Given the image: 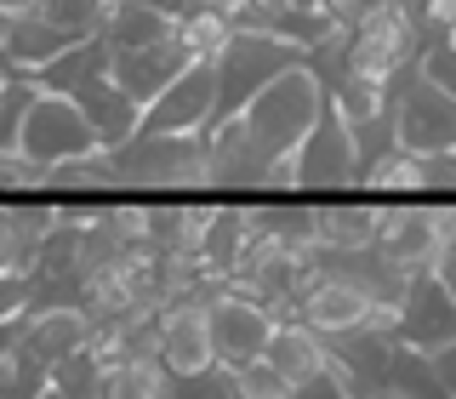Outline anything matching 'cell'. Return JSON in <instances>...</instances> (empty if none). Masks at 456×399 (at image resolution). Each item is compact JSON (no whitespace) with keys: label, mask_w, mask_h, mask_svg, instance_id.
<instances>
[{"label":"cell","mask_w":456,"mask_h":399,"mask_svg":"<svg viewBox=\"0 0 456 399\" xmlns=\"http://www.w3.org/2000/svg\"><path fill=\"white\" fill-rule=\"evenodd\" d=\"M325 109H331L325 80L314 75L308 63H297V69H285L274 86H263V92H256L251 103L234 114V120L246 126V137L268 154V160H291L297 142H303L314 126H320Z\"/></svg>","instance_id":"cell-1"},{"label":"cell","mask_w":456,"mask_h":399,"mask_svg":"<svg viewBox=\"0 0 456 399\" xmlns=\"http://www.w3.org/2000/svg\"><path fill=\"white\" fill-rule=\"evenodd\" d=\"M103 154L114 171V189H206V137L132 132Z\"/></svg>","instance_id":"cell-2"},{"label":"cell","mask_w":456,"mask_h":399,"mask_svg":"<svg viewBox=\"0 0 456 399\" xmlns=\"http://www.w3.org/2000/svg\"><path fill=\"white\" fill-rule=\"evenodd\" d=\"M297 63H308V46L234 28L228 46L217 52V63H211V75H217V120H234L263 86H274L285 69H297ZM217 120H211V126H217Z\"/></svg>","instance_id":"cell-3"},{"label":"cell","mask_w":456,"mask_h":399,"mask_svg":"<svg viewBox=\"0 0 456 399\" xmlns=\"http://www.w3.org/2000/svg\"><path fill=\"white\" fill-rule=\"evenodd\" d=\"M18 154L46 177V171L63 166V160L97 154V137H92V126H86V114L75 109V97L35 92V103L23 114V132H18Z\"/></svg>","instance_id":"cell-4"},{"label":"cell","mask_w":456,"mask_h":399,"mask_svg":"<svg viewBox=\"0 0 456 399\" xmlns=\"http://www.w3.org/2000/svg\"><path fill=\"white\" fill-rule=\"evenodd\" d=\"M291 189L297 194H331V189H360V142L337 109L320 114V126L297 142L291 154Z\"/></svg>","instance_id":"cell-5"},{"label":"cell","mask_w":456,"mask_h":399,"mask_svg":"<svg viewBox=\"0 0 456 399\" xmlns=\"http://www.w3.org/2000/svg\"><path fill=\"white\" fill-rule=\"evenodd\" d=\"M445 342H456V297L439 285L434 268H417L394 297V348L434 354Z\"/></svg>","instance_id":"cell-6"},{"label":"cell","mask_w":456,"mask_h":399,"mask_svg":"<svg viewBox=\"0 0 456 399\" xmlns=\"http://www.w3.org/2000/svg\"><path fill=\"white\" fill-rule=\"evenodd\" d=\"M206 337H211V360L223 370H240L263 360L268 337H274V314L246 291H217L206 297Z\"/></svg>","instance_id":"cell-7"},{"label":"cell","mask_w":456,"mask_h":399,"mask_svg":"<svg viewBox=\"0 0 456 399\" xmlns=\"http://www.w3.org/2000/svg\"><path fill=\"white\" fill-rule=\"evenodd\" d=\"M394 132L405 154H445L456 149V97H445L434 80L411 69L394 86Z\"/></svg>","instance_id":"cell-8"},{"label":"cell","mask_w":456,"mask_h":399,"mask_svg":"<svg viewBox=\"0 0 456 399\" xmlns=\"http://www.w3.org/2000/svg\"><path fill=\"white\" fill-rule=\"evenodd\" d=\"M217 120V75L211 63H189L177 80L142 109L137 132H166V137H200L206 126Z\"/></svg>","instance_id":"cell-9"},{"label":"cell","mask_w":456,"mask_h":399,"mask_svg":"<svg viewBox=\"0 0 456 399\" xmlns=\"http://www.w3.org/2000/svg\"><path fill=\"white\" fill-rule=\"evenodd\" d=\"M154 360L166 377H200L217 365L206 337V297H177L154 314Z\"/></svg>","instance_id":"cell-10"},{"label":"cell","mask_w":456,"mask_h":399,"mask_svg":"<svg viewBox=\"0 0 456 399\" xmlns=\"http://www.w3.org/2000/svg\"><path fill=\"white\" fill-rule=\"evenodd\" d=\"M370 251H377L394 274L434 268V206H388V211H377Z\"/></svg>","instance_id":"cell-11"},{"label":"cell","mask_w":456,"mask_h":399,"mask_svg":"<svg viewBox=\"0 0 456 399\" xmlns=\"http://www.w3.org/2000/svg\"><path fill=\"white\" fill-rule=\"evenodd\" d=\"M183 69H189V52L177 46V35L154 40V46H137V52H109V80L120 86L137 109H149Z\"/></svg>","instance_id":"cell-12"},{"label":"cell","mask_w":456,"mask_h":399,"mask_svg":"<svg viewBox=\"0 0 456 399\" xmlns=\"http://www.w3.org/2000/svg\"><path fill=\"white\" fill-rule=\"evenodd\" d=\"M86 337H92V314H86L80 303H57V308H28L18 320V348L28 354V360L40 365H57L69 360V354L86 348Z\"/></svg>","instance_id":"cell-13"},{"label":"cell","mask_w":456,"mask_h":399,"mask_svg":"<svg viewBox=\"0 0 456 399\" xmlns=\"http://www.w3.org/2000/svg\"><path fill=\"white\" fill-rule=\"evenodd\" d=\"M75 40L63 35L57 23H46L40 12H12L6 18V35H0V57H6V69L18 80H35L46 63H57Z\"/></svg>","instance_id":"cell-14"},{"label":"cell","mask_w":456,"mask_h":399,"mask_svg":"<svg viewBox=\"0 0 456 399\" xmlns=\"http://www.w3.org/2000/svg\"><path fill=\"white\" fill-rule=\"evenodd\" d=\"M69 97H75V109L86 114V126H92L97 149H114V142H126V137L137 132V120H142V109L109 80V69H103V75H92V80H80Z\"/></svg>","instance_id":"cell-15"},{"label":"cell","mask_w":456,"mask_h":399,"mask_svg":"<svg viewBox=\"0 0 456 399\" xmlns=\"http://www.w3.org/2000/svg\"><path fill=\"white\" fill-rule=\"evenodd\" d=\"M263 360L274 365L291 388H308V382L325 377V337L303 320H274V337H268Z\"/></svg>","instance_id":"cell-16"},{"label":"cell","mask_w":456,"mask_h":399,"mask_svg":"<svg viewBox=\"0 0 456 399\" xmlns=\"http://www.w3.org/2000/svg\"><path fill=\"white\" fill-rule=\"evenodd\" d=\"M251 211L240 206H211L206 211V228H200V246H194V263L206 268V274H234L240 256L251 251Z\"/></svg>","instance_id":"cell-17"},{"label":"cell","mask_w":456,"mask_h":399,"mask_svg":"<svg viewBox=\"0 0 456 399\" xmlns=\"http://www.w3.org/2000/svg\"><path fill=\"white\" fill-rule=\"evenodd\" d=\"M103 69H109V40H103V35H97V40H75V46H69L63 57H57V63H46V69H40V75H35V86H40V92H63V97H69L80 80L103 75Z\"/></svg>","instance_id":"cell-18"},{"label":"cell","mask_w":456,"mask_h":399,"mask_svg":"<svg viewBox=\"0 0 456 399\" xmlns=\"http://www.w3.org/2000/svg\"><path fill=\"white\" fill-rule=\"evenodd\" d=\"M171 35H177L183 52H189V63H217V52L228 46L234 23H228V12H217V6H200L183 23H171Z\"/></svg>","instance_id":"cell-19"},{"label":"cell","mask_w":456,"mask_h":399,"mask_svg":"<svg viewBox=\"0 0 456 399\" xmlns=\"http://www.w3.org/2000/svg\"><path fill=\"white\" fill-rule=\"evenodd\" d=\"M166 382L171 377L160 370V360H120L97 370V399H160Z\"/></svg>","instance_id":"cell-20"},{"label":"cell","mask_w":456,"mask_h":399,"mask_svg":"<svg viewBox=\"0 0 456 399\" xmlns=\"http://www.w3.org/2000/svg\"><path fill=\"white\" fill-rule=\"evenodd\" d=\"M171 35V18L160 12H142V6H126V0H114L109 23H103V40L109 52H137V46H154V40Z\"/></svg>","instance_id":"cell-21"},{"label":"cell","mask_w":456,"mask_h":399,"mask_svg":"<svg viewBox=\"0 0 456 399\" xmlns=\"http://www.w3.org/2000/svg\"><path fill=\"white\" fill-rule=\"evenodd\" d=\"M35 12L46 23H57L69 40H97L103 23H109V12H114V0H40Z\"/></svg>","instance_id":"cell-22"},{"label":"cell","mask_w":456,"mask_h":399,"mask_svg":"<svg viewBox=\"0 0 456 399\" xmlns=\"http://www.w3.org/2000/svg\"><path fill=\"white\" fill-rule=\"evenodd\" d=\"M40 388H46V365L28 360L18 348V337H12L0 348V399H40Z\"/></svg>","instance_id":"cell-23"},{"label":"cell","mask_w":456,"mask_h":399,"mask_svg":"<svg viewBox=\"0 0 456 399\" xmlns=\"http://www.w3.org/2000/svg\"><path fill=\"white\" fill-rule=\"evenodd\" d=\"M411 0H325V18H331L337 35H360V28L388 23L394 12H405Z\"/></svg>","instance_id":"cell-24"},{"label":"cell","mask_w":456,"mask_h":399,"mask_svg":"<svg viewBox=\"0 0 456 399\" xmlns=\"http://www.w3.org/2000/svg\"><path fill=\"white\" fill-rule=\"evenodd\" d=\"M40 189H114V171H109V154H80V160H63L40 177Z\"/></svg>","instance_id":"cell-25"},{"label":"cell","mask_w":456,"mask_h":399,"mask_svg":"<svg viewBox=\"0 0 456 399\" xmlns=\"http://www.w3.org/2000/svg\"><path fill=\"white\" fill-rule=\"evenodd\" d=\"M35 92H40L35 80H0V154H18V132Z\"/></svg>","instance_id":"cell-26"},{"label":"cell","mask_w":456,"mask_h":399,"mask_svg":"<svg viewBox=\"0 0 456 399\" xmlns=\"http://www.w3.org/2000/svg\"><path fill=\"white\" fill-rule=\"evenodd\" d=\"M160 399H240V382H234V370L211 365L200 377H171Z\"/></svg>","instance_id":"cell-27"},{"label":"cell","mask_w":456,"mask_h":399,"mask_svg":"<svg viewBox=\"0 0 456 399\" xmlns=\"http://www.w3.org/2000/svg\"><path fill=\"white\" fill-rule=\"evenodd\" d=\"M365 189L370 194H422V171H417V154H388L377 171L365 177Z\"/></svg>","instance_id":"cell-28"},{"label":"cell","mask_w":456,"mask_h":399,"mask_svg":"<svg viewBox=\"0 0 456 399\" xmlns=\"http://www.w3.org/2000/svg\"><path fill=\"white\" fill-rule=\"evenodd\" d=\"M234 382H240V399H291V394H303V388H291V382H285L268 360L240 365V370H234Z\"/></svg>","instance_id":"cell-29"},{"label":"cell","mask_w":456,"mask_h":399,"mask_svg":"<svg viewBox=\"0 0 456 399\" xmlns=\"http://www.w3.org/2000/svg\"><path fill=\"white\" fill-rule=\"evenodd\" d=\"M417 75L434 80L445 97H456V46H451V40L428 35V46H422V57H417Z\"/></svg>","instance_id":"cell-30"},{"label":"cell","mask_w":456,"mask_h":399,"mask_svg":"<svg viewBox=\"0 0 456 399\" xmlns=\"http://www.w3.org/2000/svg\"><path fill=\"white\" fill-rule=\"evenodd\" d=\"M417 171H422V194H456V149L417 154Z\"/></svg>","instance_id":"cell-31"},{"label":"cell","mask_w":456,"mask_h":399,"mask_svg":"<svg viewBox=\"0 0 456 399\" xmlns=\"http://www.w3.org/2000/svg\"><path fill=\"white\" fill-rule=\"evenodd\" d=\"M23 314H28V280L0 274V325H18Z\"/></svg>","instance_id":"cell-32"},{"label":"cell","mask_w":456,"mask_h":399,"mask_svg":"<svg viewBox=\"0 0 456 399\" xmlns=\"http://www.w3.org/2000/svg\"><path fill=\"white\" fill-rule=\"evenodd\" d=\"M0 189H40V171L23 154H0Z\"/></svg>","instance_id":"cell-33"},{"label":"cell","mask_w":456,"mask_h":399,"mask_svg":"<svg viewBox=\"0 0 456 399\" xmlns=\"http://www.w3.org/2000/svg\"><path fill=\"white\" fill-rule=\"evenodd\" d=\"M126 6H142V12H160V18L183 23L189 12H200V6H206V0H126Z\"/></svg>","instance_id":"cell-34"},{"label":"cell","mask_w":456,"mask_h":399,"mask_svg":"<svg viewBox=\"0 0 456 399\" xmlns=\"http://www.w3.org/2000/svg\"><path fill=\"white\" fill-rule=\"evenodd\" d=\"M434 251H456V206H434Z\"/></svg>","instance_id":"cell-35"},{"label":"cell","mask_w":456,"mask_h":399,"mask_svg":"<svg viewBox=\"0 0 456 399\" xmlns=\"http://www.w3.org/2000/svg\"><path fill=\"white\" fill-rule=\"evenodd\" d=\"M428 360H434L439 382H445V394L456 399V342H445V348H434V354H428Z\"/></svg>","instance_id":"cell-36"},{"label":"cell","mask_w":456,"mask_h":399,"mask_svg":"<svg viewBox=\"0 0 456 399\" xmlns=\"http://www.w3.org/2000/svg\"><path fill=\"white\" fill-rule=\"evenodd\" d=\"M434 274H439V285L456 297V251H434Z\"/></svg>","instance_id":"cell-37"},{"label":"cell","mask_w":456,"mask_h":399,"mask_svg":"<svg viewBox=\"0 0 456 399\" xmlns=\"http://www.w3.org/2000/svg\"><path fill=\"white\" fill-rule=\"evenodd\" d=\"M40 6V0H0V12H6V18H12V12H35Z\"/></svg>","instance_id":"cell-38"},{"label":"cell","mask_w":456,"mask_h":399,"mask_svg":"<svg viewBox=\"0 0 456 399\" xmlns=\"http://www.w3.org/2000/svg\"><path fill=\"white\" fill-rule=\"evenodd\" d=\"M291 12H325V0H285Z\"/></svg>","instance_id":"cell-39"},{"label":"cell","mask_w":456,"mask_h":399,"mask_svg":"<svg viewBox=\"0 0 456 399\" xmlns=\"http://www.w3.org/2000/svg\"><path fill=\"white\" fill-rule=\"evenodd\" d=\"M206 6H217V12H240L246 0H206Z\"/></svg>","instance_id":"cell-40"},{"label":"cell","mask_w":456,"mask_h":399,"mask_svg":"<svg viewBox=\"0 0 456 399\" xmlns=\"http://www.w3.org/2000/svg\"><path fill=\"white\" fill-rule=\"evenodd\" d=\"M40 399H69L63 388H52V382H46V388H40Z\"/></svg>","instance_id":"cell-41"},{"label":"cell","mask_w":456,"mask_h":399,"mask_svg":"<svg viewBox=\"0 0 456 399\" xmlns=\"http://www.w3.org/2000/svg\"><path fill=\"white\" fill-rule=\"evenodd\" d=\"M0 80H18V75H12V69H6V57H0Z\"/></svg>","instance_id":"cell-42"},{"label":"cell","mask_w":456,"mask_h":399,"mask_svg":"<svg viewBox=\"0 0 456 399\" xmlns=\"http://www.w3.org/2000/svg\"><path fill=\"white\" fill-rule=\"evenodd\" d=\"M0 35H6V12H0Z\"/></svg>","instance_id":"cell-43"}]
</instances>
